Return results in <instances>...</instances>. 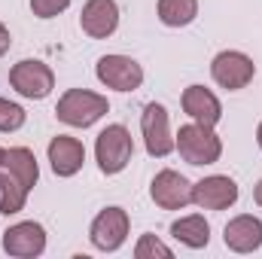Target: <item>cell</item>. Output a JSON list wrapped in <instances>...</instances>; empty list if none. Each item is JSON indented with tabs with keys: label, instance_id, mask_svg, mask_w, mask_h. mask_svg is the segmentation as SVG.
<instances>
[{
	"label": "cell",
	"instance_id": "obj_1",
	"mask_svg": "<svg viewBox=\"0 0 262 259\" xmlns=\"http://www.w3.org/2000/svg\"><path fill=\"white\" fill-rule=\"evenodd\" d=\"M107 110H110V104H107L104 95L89 92V89H67L64 95L58 98L55 116H58L64 125H70V128H89V125H95Z\"/></svg>",
	"mask_w": 262,
	"mask_h": 259
},
{
	"label": "cell",
	"instance_id": "obj_2",
	"mask_svg": "<svg viewBox=\"0 0 262 259\" xmlns=\"http://www.w3.org/2000/svg\"><path fill=\"white\" fill-rule=\"evenodd\" d=\"M174 149L189 165H213L223 156V140L213 134V128L189 122V125H180L177 137H174Z\"/></svg>",
	"mask_w": 262,
	"mask_h": 259
},
{
	"label": "cell",
	"instance_id": "obj_3",
	"mask_svg": "<svg viewBox=\"0 0 262 259\" xmlns=\"http://www.w3.org/2000/svg\"><path fill=\"white\" fill-rule=\"evenodd\" d=\"M134 156V140L125 125H107V128L98 134L95 140V159H98V168L104 174H119L125 171V165Z\"/></svg>",
	"mask_w": 262,
	"mask_h": 259
},
{
	"label": "cell",
	"instance_id": "obj_4",
	"mask_svg": "<svg viewBox=\"0 0 262 259\" xmlns=\"http://www.w3.org/2000/svg\"><path fill=\"white\" fill-rule=\"evenodd\" d=\"M9 85L21 98L43 101L55 89V73H52L49 64H43L40 58H25V61L12 64V70H9Z\"/></svg>",
	"mask_w": 262,
	"mask_h": 259
},
{
	"label": "cell",
	"instance_id": "obj_5",
	"mask_svg": "<svg viewBox=\"0 0 262 259\" xmlns=\"http://www.w3.org/2000/svg\"><path fill=\"white\" fill-rule=\"evenodd\" d=\"M210 76H213L216 85H223L229 92H238V89L250 85V79L256 76V64H253L250 55H244L238 49H226L210 61Z\"/></svg>",
	"mask_w": 262,
	"mask_h": 259
},
{
	"label": "cell",
	"instance_id": "obj_6",
	"mask_svg": "<svg viewBox=\"0 0 262 259\" xmlns=\"http://www.w3.org/2000/svg\"><path fill=\"white\" fill-rule=\"evenodd\" d=\"M128 213L122 207H104L95 220H92V229H89V238L98 250L104 253H113L125 244L128 238Z\"/></svg>",
	"mask_w": 262,
	"mask_h": 259
},
{
	"label": "cell",
	"instance_id": "obj_7",
	"mask_svg": "<svg viewBox=\"0 0 262 259\" xmlns=\"http://www.w3.org/2000/svg\"><path fill=\"white\" fill-rule=\"evenodd\" d=\"M95 73L107 89H116V92H134V89L143 85V67L128 55H104V58H98Z\"/></svg>",
	"mask_w": 262,
	"mask_h": 259
},
{
	"label": "cell",
	"instance_id": "obj_8",
	"mask_svg": "<svg viewBox=\"0 0 262 259\" xmlns=\"http://www.w3.org/2000/svg\"><path fill=\"white\" fill-rule=\"evenodd\" d=\"M140 131H143V143L146 153L156 159H165L168 153H174V137H171V125H168V110L162 104H146L143 116H140Z\"/></svg>",
	"mask_w": 262,
	"mask_h": 259
},
{
	"label": "cell",
	"instance_id": "obj_9",
	"mask_svg": "<svg viewBox=\"0 0 262 259\" xmlns=\"http://www.w3.org/2000/svg\"><path fill=\"white\" fill-rule=\"evenodd\" d=\"M149 195H152V201H156L162 210H183L186 204H192V183H189L183 174L165 168V171H159V174L152 177Z\"/></svg>",
	"mask_w": 262,
	"mask_h": 259
},
{
	"label": "cell",
	"instance_id": "obj_10",
	"mask_svg": "<svg viewBox=\"0 0 262 259\" xmlns=\"http://www.w3.org/2000/svg\"><path fill=\"white\" fill-rule=\"evenodd\" d=\"M238 201V183L226 174H213L192 183V204L201 210H226Z\"/></svg>",
	"mask_w": 262,
	"mask_h": 259
},
{
	"label": "cell",
	"instance_id": "obj_11",
	"mask_svg": "<svg viewBox=\"0 0 262 259\" xmlns=\"http://www.w3.org/2000/svg\"><path fill=\"white\" fill-rule=\"evenodd\" d=\"M3 250L9 256L18 259H34L46 250V229L34 220L28 223H15L3 232Z\"/></svg>",
	"mask_w": 262,
	"mask_h": 259
},
{
	"label": "cell",
	"instance_id": "obj_12",
	"mask_svg": "<svg viewBox=\"0 0 262 259\" xmlns=\"http://www.w3.org/2000/svg\"><path fill=\"white\" fill-rule=\"evenodd\" d=\"M79 28L89 37H95V40H107L119 28V6H116V0H85V6L79 12Z\"/></svg>",
	"mask_w": 262,
	"mask_h": 259
},
{
	"label": "cell",
	"instance_id": "obj_13",
	"mask_svg": "<svg viewBox=\"0 0 262 259\" xmlns=\"http://www.w3.org/2000/svg\"><path fill=\"white\" fill-rule=\"evenodd\" d=\"M223 241L235 253H253V250H259L262 247V220H256L253 213H241V217L229 220L226 229H223Z\"/></svg>",
	"mask_w": 262,
	"mask_h": 259
},
{
	"label": "cell",
	"instance_id": "obj_14",
	"mask_svg": "<svg viewBox=\"0 0 262 259\" xmlns=\"http://www.w3.org/2000/svg\"><path fill=\"white\" fill-rule=\"evenodd\" d=\"M46 153H49V165H52V171L58 177H73L82 168V162H85V146L76 137H70V134L52 137Z\"/></svg>",
	"mask_w": 262,
	"mask_h": 259
},
{
	"label": "cell",
	"instance_id": "obj_15",
	"mask_svg": "<svg viewBox=\"0 0 262 259\" xmlns=\"http://www.w3.org/2000/svg\"><path fill=\"white\" fill-rule=\"evenodd\" d=\"M183 113H186L192 122L207 125V128H213V125L223 119V107H220L216 95H213L210 89H204V85H189V89L183 92Z\"/></svg>",
	"mask_w": 262,
	"mask_h": 259
},
{
	"label": "cell",
	"instance_id": "obj_16",
	"mask_svg": "<svg viewBox=\"0 0 262 259\" xmlns=\"http://www.w3.org/2000/svg\"><path fill=\"white\" fill-rule=\"evenodd\" d=\"M0 165H3L9 174H15V177H18V183H21L28 192H31V189L37 186V180H40V165H37V156H34L28 146H12V149H3Z\"/></svg>",
	"mask_w": 262,
	"mask_h": 259
},
{
	"label": "cell",
	"instance_id": "obj_17",
	"mask_svg": "<svg viewBox=\"0 0 262 259\" xmlns=\"http://www.w3.org/2000/svg\"><path fill=\"white\" fill-rule=\"evenodd\" d=\"M171 235L180 244H186L192 250H201L210 241V226H207V220L201 213H189V217H180V220L171 223Z\"/></svg>",
	"mask_w": 262,
	"mask_h": 259
},
{
	"label": "cell",
	"instance_id": "obj_18",
	"mask_svg": "<svg viewBox=\"0 0 262 259\" xmlns=\"http://www.w3.org/2000/svg\"><path fill=\"white\" fill-rule=\"evenodd\" d=\"M159 21L168 28H186L198 15V0H159Z\"/></svg>",
	"mask_w": 262,
	"mask_h": 259
},
{
	"label": "cell",
	"instance_id": "obj_19",
	"mask_svg": "<svg viewBox=\"0 0 262 259\" xmlns=\"http://www.w3.org/2000/svg\"><path fill=\"white\" fill-rule=\"evenodd\" d=\"M25 201H28V189L18 183L15 174H9V171L0 165V213L12 217V213H18V210L25 207Z\"/></svg>",
	"mask_w": 262,
	"mask_h": 259
},
{
	"label": "cell",
	"instance_id": "obj_20",
	"mask_svg": "<svg viewBox=\"0 0 262 259\" xmlns=\"http://www.w3.org/2000/svg\"><path fill=\"white\" fill-rule=\"evenodd\" d=\"M134 256L137 259H171L174 256V250L168 247V244H162L156 235H140V241H137V247H134Z\"/></svg>",
	"mask_w": 262,
	"mask_h": 259
},
{
	"label": "cell",
	"instance_id": "obj_21",
	"mask_svg": "<svg viewBox=\"0 0 262 259\" xmlns=\"http://www.w3.org/2000/svg\"><path fill=\"white\" fill-rule=\"evenodd\" d=\"M25 119H28L25 107H18V104L0 98V131H18L25 125Z\"/></svg>",
	"mask_w": 262,
	"mask_h": 259
},
{
	"label": "cell",
	"instance_id": "obj_22",
	"mask_svg": "<svg viewBox=\"0 0 262 259\" xmlns=\"http://www.w3.org/2000/svg\"><path fill=\"white\" fill-rule=\"evenodd\" d=\"M67 6H70V0H31V12L37 18H55Z\"/></svg>",
	"mask_w": 262,
	"mask_h": 259
},
{
	"label": "cell",
	"instance_id": "obj_23",
	"mask_svg": "<svg viewBox=\"0 0 262 259\" xmlns=\"http://www.w3.org/2000/svg\"><path fill=\"white\" fill-rule=\"evenodd\" d=\"M9 46H12V37H9V31H6V25L0 21V58L9 52Z\"/></svg>",
	"mask_w": 262,
	"mask_h": 259
},
{
	"label": "cell",
	"instance_id": "obj_24",
	"mask_svg": "<svg viewBox=\"0 0 262 259\" xmlns=\"http://www.w3.org/2000/svg\"><path fill=\"white\" fill-rule=\"evenodd\" d=\"M253 198H256V204L262 207V180L256 183V189H253Z\"/></svg>",
	"mask_w": 262,
	"mask_h": 259
},
{
	"label": "cell",
	"instance_id": "obj_25",
	"mask_svg": "<svg viewBox=\"0 0 262 259\" xmlns=\"http://www.w3.org/2000/svg\"><path fill=\"white\" fill-rule=\"evenodd\" d=\"M256 143H259V149H262V122H259V128H256Z\"/></svg>",
	"mask_w": 262,
	"mask_h": 259
},
{
	"label": "cell",
	"instance_id": "obj_26",
	"mask_svg": "<svg viewBox=\"0 0 262 259\" xmlns=\"http://www.w3.org/2000/svg\"><path fill=\"white\" fill-rule=\"evenodd\" d=\"M0 159H3V146H0Z\"/></svg>",
	"mask_w": 262,
	"mask_h": 259
}]
</instances>
